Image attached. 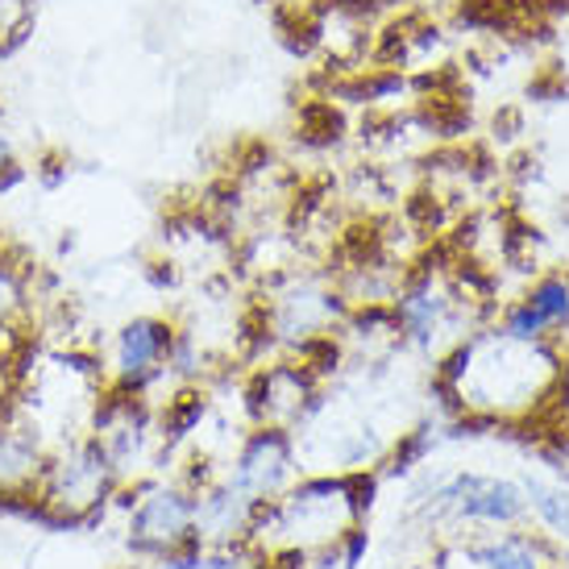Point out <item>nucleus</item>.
Masks as SVG:
<instances>
[{"label": "nucleus", "mask_w": 569, "mask_h": 569, "mask_svg": "<svg viewBox=\"0 0 569 569\" xmlns=\"http://www.w3.org/2000/svg\"><path fill=\"white\" fill-rule=\"evenodd\" d=\"M112 507L126 511V545L133 557H167L179 553L188 545H204L200 532H196V511H200V499L196 490L179 478V482H167V478H138V482H126L117 490Z\"/></svg>", "instance_id": "nucleus-3"}, {"label": "nucleus", "mask_w": 569, "mask_h": 569, "mask_svg": "<svg viewBox=\"0 0 569 569\" xmlns=\"http://www.w3.org/2000/svg\"><path fill=\"white\" fill-rule=\"evenodd\" d=\"M126 487L109 449L92 432H80L71 441L54 445L47 475L38 482V495L21 507V520H38L42 528H92L104 520L117 490Z\"/></svg>", "instance_id": "nucleus-2"}, {"label": "nucleus", "mask_w": 569, "mask_h": 569, "mask_svg": "<svg viewBox=\"0 0 569 569\" xmlns=\"http://www.w3.org/2000/svg\"><path fill=\"white\" fill-rule=\"evenodd\" d=\"M470 557L482 569H540V553L532 537H503L490 540V545H475Z\"/></svg>", "instance_id": "nucleus-12"}, {"label": "nucleus", "mask_w": 569, "mask_h": 569, "mask_svg": "<svg viewBox=\"0 0 569 569\" xmlns=\"http://www.w3.org/2000/svg\"><path fill=\"white\" fill-rule=\"evenodd\" d=\"M300 445H296V432L274 425H253L246 432V441L238 445L233 453V466H229V482L262 507L270 499H279L296 475H300Z\"/></svg>", "instance_id": "nucleus-7"}, {"label": "nucleus", "mask_w": 569, "mask_h": 569, "mask_svg": "<svg viewBox=\"0 0 569 569\" xmlns=\"http://www.w3.org/2000/svg\"><path fill=\"white\" fill-rule=\"evenodd\" d=\"M250 416L253 425H274V428H296L320 408V379L308 370V366L296 358H283V362L262 366L250 379Z\"/></svg>", "instance_id": "nucleus-8"}, {"label": "nucleus", "mask_w": 569, "mask_h": 569, "mask_svg": "<svg viewBox=\"0 0 569 569\" xmlns=\"http://www.w3.org/2000/svg\"><path fill=\"white\" fill-rule=\"evenodd\" d=\"M428 511H449L458 520L475 523H516L528 511V495L507 478L466 470V475H453L445 478L441 487H432Z\"/></svg>", "instance_id": "nucleus-9"}, {"label": "nucleus", "mask_w": 569, "mask_h": 569, "mask_svg": "<svg viewBox=\"0 0 569 569\" xmlns=\"http://www.w3.org/2000/svg\"><path fill=\"white\" fill-rule=\"evenodd\" d=\"M349 317L346 296L317 279H291L283 291H274L262 312V337L287 349H303L308 341L332 337Z\"/></svg>", "instance_id": "nucleus-5"}, {"label": "nucleus", "mask_w": 569, "mask_h": 569, "mask_svg": "<svg viewBox=\"0 0 569 569\" xmlns=\"http://www.w3.org/2000/svg\"><path fill=\"white\" fill-rule=\"evenodd\" d=\"M566 353L553 337H516L507 329L470 332L437 362V396L461 425H532L561 399Z\"/></svg>", "instance_id": "nucleus-1"}, {"label": "nucleus", "mask_w": 569, "mask_h": 569, "mask_svg": "<svg viewBox=\"0 0 569 569\" xmlns=\"http://www.w3.org/2000/svg\"><path fill=\"white\" fill-rule=\"evenodd\" d=\"M21 179H26V162L17 159L13 133L0 126V196H4V191H13Z\"/></svg>", "instance_id": "nucleus-14"}, {"label": "nucleus", "mask_w": 569, "mask_h": 569, "mask_svg": "<svg viewBox=\"0 0 569 569\" xmlns=\"http://www.w3.org/2000/svg\"><path fill=\"white\" fill-rule=\"evenodd\" d=\"M204 416H208V396L204 391H196V387H179L162 408H154L162 453H171L174 445L188 441L191 432L204 425Z\"/></svg>", "instance_id": "nucleus-11"}, {"label": "nucleus", "mask_w": 569, "mask_h": 569, "mask_svg": "<svg viewBox=\"0 0 569 569\" xmlns=\"http://www.w3.org/2000/svg\"><path fill=\"white\" fill-rule=\"evenodd\" d=\"M523 495H528V503L537 507V516L553 532H561V537H569V495L557 487H545V482H528L523 487Z\"/></svg>", "instance_id": "nucleus-13"}, {"label": "nucleus", "mask_w": 569, "mask_h": 569, "mask_svg": "<svg viewBox=\"0 0 569 569\" xmlns=\"http://www.w3.org/2000/svg\"><path fill=\"white\" fill-rule=\"evenodd\" d=\"M499 329L516 337H557L569 329V274H545L528 287V296L503 312Z\"/></svg>", "instance_id": "nucleus-10"}, {"label": "nucleus", "mask_w": 569, "mask_h": 569, "mask_svg": "<svg viewBox=\"0 0 569 569\" xmlns=\"http://www.w3.org/2000/svg\"><path fill=\"white\" fill-rule=\"evenodd\" d=\"M561 399H566L569 408V353H566V366H561Z\"/></svg>", "instance_id": "nucleus-15"}, {"label": "nucleus", "mask_w": 569, "mask_h": 569, "mask_svg": "<svg viewBox=\"0 0 569 569\" xmlns=\"http://www.w3.org/2000/svg\"><path fill=\"white\" fill-rule=\"evenodd\" d=\"M54 441L38 425L21 399L13 396L9 411L0 416V511L17 516V507L38 495V482L47 475V461Z\"/></svg>", "instance_id": "nucleus-6"}, {"label": "nucleus", "mask_w": 569, "mask_h": 569, "mask_svg": "<svg viewBox=\"0 0 569 569\" xmlns=\"http://www.w3.org/2000/svg\"><path fill=\"white\" fill-rule=\"evenodd\" d=\"M174 320L167 317H133L112 332L109 358H104V387L121 396H138L150 403L154 387L171 379V349H174ZM154 408V403H150Z\"/></svg>", "instance_id": "nucleus-4"}]
</instances>
